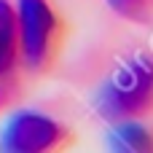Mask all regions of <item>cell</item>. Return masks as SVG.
<instances>
[{
	"label": "cell",
	"mask_w": 153,
	"mask_h": 153,
	"mask_svg": "<svg viewBox=\"0 0 153 153\" xmlns=\"http://www.w3.org/2000/svg\"><path fill=\"white\" fill-rule=\"evenodd\" d=\"M113 153H153V132L140 121H118L110 129Z\"/></svg>",
	"instance_id": "4"
},
{
	"label": "cell",
	"mask_w": 153,
	"mask_h": 153,
	"mask_svg": "<svg viewBox=\"0 0 153 153\" xmlns=\"http://www.w3.org/2000/svg\"><path fill=\"white\" fill-rule=\"evenodd\" d=\"M73 140L62 121L38 110H19L0 129V153H67Z\"/></svg>",
	"instance_id": "3"
},
{
	"label": "cell",
	"mask_w": 153,
	"mask_h": 153,
	"mask_svg": "<svg viewBox=\"0 0 153 153\" xmlns=\"http://www.w3.org/2000/svg\"><path fill=\"white\" fill-rule=\"evenodd\" d=\"M153 110V59L134 56L113 70L97 94V113L110 121H137Z\"/></svg>",
	"instance_id": "1"
},
{
	"label": "cell",
	"mask_w": 153,
	"mask_h": 153,
	"mask_svg": "<svg viewBox=\"0 0 153 153\" xmlns=\"http://www.w3.org/2000/svg\"><path fill=\"white\" fill-rule=\"evenodd\" d=\"M16 43L19 59L30 70H48L65 38V22L48 0H16Z\"/></svg>",
	"instance_id": "2"
},
{
	"label": "cell",
	"mask_w": 153,
	"mask_h": 153,
	"mask_svg": "<svg viewBox=\"0 0 153 153\" xmlns=\"http://www.w3.org/2000/svg\"><path fill=\"white\" fill-rule=\"evenodd\" d=\"M19 59L16 43V13L8 0H0V81L13 70Z\"/></svg>",
	"instance_id": "5"
},
{
	"label": "cell",
	"mask_w": 153,
	"mask_h": 153,
	"mask_svg": "<svg viewBox=\"0 0 153 153\" xmlns=\"http://www.w3.org/2000/svg\"><path fill=\"white\" fill-rule=\"evenodd\" d=\"M108 5L126 19H143L145 8H148V0H108Z\"/></svg>",
	"instance_id": "6"
}]
</instances>
